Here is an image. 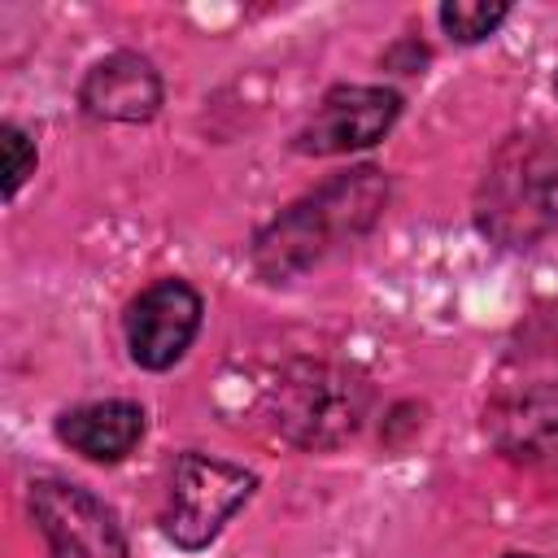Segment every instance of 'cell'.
Listing matches in <instances>:
<instances>
[{
    "instance_id": "obj_1",
    "label": "cell",
    "mask_w": 558,
    "mask_h": 558,
    "mask_svg": "<svg viewBox=\"0 0 558 558\" xmlns=\"http://www.w3.org/2000/svg\"><path fill=\"white\" fill-rule=\"evenodd\" d=\"M475 214L493 240L510 248L536 244L558 222V148L541 135L506 140L480 179Z\"/></svg>"
},
{
    "instance_id": "obj_2",
    "label": "cell",
    "mask_w": 558,
    "mask_h": 558,
    "mask_svg": "<svg viewBox=\"0 0 558 558\" xmlns=\"http://www.w3.org/2000/svg\"><path fill=\"white\" fill-rule=\"evenodd\" d=\"M270 405H275V427L288 440L323 449V445H340L357 427L366 410V388L349 371L301 362L275 384Z\"/></svg>"
},
{
    "instance_id": "obj_3",
    "label": "cell",
    "mask_w": 558,
    "mask_h": 558,
    "mask_svg": "<svg viewBox=\"0 0 558 558\" xmlns=\"http://www.w3.org/2000/svg\"><path fill=\"white\" fill-rule=\"evenodd\" d=\"M253 488H257L253 471L209 453H183L170 475L166 536L183 549L209 545L222 532V523L253 497Z\"/></svg>"
},
{
    "instance_id": "obj_4",
    "label": "cell",
    "mask_w": 558,
    "mask_h": 558,
    "mask_svg": "<svg viewBox=\"0 0 558 558\" xmlns=\"http://www.w3.org/2000/svg\"><path fill=\"white\" fill-rule=\"evenodd\" d=\"M31 514L52 549V558H126V536L113 510L78 484L35 480Z\"/></svg>"
},
{
    "instance_id": "obj_5",
    "label": "cell",
    "mask_w": 558,
    "mask_h": 558,
    "mask_svg": "<svg viewBox=\"0 0 558 558\" xmlns=\"http://www.w3.org/2000/svg\"><path fill=\"white\" fill-rule=\"evenodd\" d=\"M196 327H201V296L183 279H157L126 310L131 357L148 371H166L187 353Z\"/></svg>"
},
{
    "instance_id": "obj_6",
    "label": "cell",
    "mask_w": 558,
    "mask_h": 558,
    "mask_svg": "<svg viewBox=\"0 0 558 558\" xmlns=\"http://www.w3.org/2000/svg\"><path fill=\"white\" fill-rule=\"evenodd\" d=\"M397 113H401V96L388 87H331L314 109V118L296 131V148L318 157L366 148L388 135Z\"/></svg>"
},
{
    "instance_id": "obj_7",
    "label": "cell",
    "mask_w": 558,
    "mask_h": 558,
    "mask_svg": "<svg viewBox=\"0 0 558 558\" xmlns=\"http://www.w3.org/2000/svg\"><path fill=\"white\" fill-rule=\"evenodd\" d=\"M344 227H353L349 214H344L340 201L323 187L314 201L292 205L283 218H275V222L262 231V240H257V248H253L257 270H262L266 279H275V283H279V279H292V275L310 270V266L323 257V248L331 244V231H344Z\"/></svg>"
},
{
    "instance_id": "obj_8",
    "label": "cell",
    "mask_w": 558,
    "mask_h": 558,
    "mask_svg": "<svg viewBox=\"0 0 558 558\" xmlns=\"http://www.w3.org/2000/svg\"><path fill=\"white\" fill-rule=\"evenodd\" d=\"M501 453L519 462H558V384H532L493 401L484 418Z\"/></svg>"
},
{
    "instance_id": "obj_9",
    "label": "cell",
    "mask_w": 558,
    "mask_h": 558,
    "mask_svg": "<svg viewBox=\"0 0 558 558\" xmlns=\"http://www.w3.org/2000/svg\"><path fill=\"white\" fill-rule=\"evenodd\" d=\"M78 100L92 118L105 122H148L161 105V78L144 57L113 52L87 70Z\"/></svg>"
},
{
    "instance_id": "obj_10",
    "label": "cell",
    "mask_w": 558,
    "mask_h": 558,
    "mask_svg": "<svg viewBox=\"0 0 558 558\" xmlns=\"http://www.w3.org/2000/svg\"><path fill=\"white\" fill-rule=\"evenodd\" d=\"M57 436L92 462H122L144 436V410L131 401L78 405V410L57 418Z\"/></svg>"
},
{
    "instance_id": "obj_11",
    "label": "cell",
    "mask_w": 558,
    "mask_h": 558,
    "mask_svg": "<svg viewBox=\"0 0 558 558\" xmlns=\"http://www.w3.org/2000/svg\"><path fill=\"white\" fill-rule=\"evenodd\" d=\"M506 4H488V0H453V4H445L440 9V22H445V31L458 39V44H475V39H484V35H493L501 22H506Z\"/></svg>"
},
{
    "instance_id": "obj_12",
    "label": "cell",
    "mask_w": 558,
    "mask_h": 558,
    "mask_svg": "<svg viewBox=\"0 0 558 558\" xmlns=\"http://www.w3.org/2000/svg\"><path fill=\"white\" fill-rule=\"evenodd\" d=\"M0 135H4V196H13L22 179L35 170V144L17 126H4Z\"/></svg>"
},
{
    "instance_id": "obj_13",
    "label": "cell",
    "mask_w": 558,
    "mask_h": 558,
    "mask_svg": "<svg viewBox=\"0 0 558 558\" xmlns=\"http://www.w3.org/2000/svg\"><path fill=\"white\" fill-rule=\"evenodd\" d=\"M510 558H527V554H510Z\"/></svg>"
},
{
    "instance_id": "obj_14",
    "label": "cell",
    "mask_w": 558,
    "mask_h": 558,
    "mask_svg": "<svg viewBox=\"0 0 558 558\" xmlns=\"http://www.w3.org/2000/svg\"><path fill=\"white\" fill-rule=\"evenodd\" d=\"M554 87H558V78H554Z\"/></svg>"
}]
</instances>
